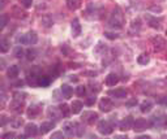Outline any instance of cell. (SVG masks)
<instances>
[{"label": "cell", "mask_w": 167, "mask_h": 139, "mask_svg": "<svg viewBox=\"0 0 167 139\" xmlns=\"http://www.w3.org/2000/svg\"><path fill=\"white\" fill-rule=\"evenodd\" d=\"M17 42L21 44H35L38 42V35L35 31H29L27 34H24L21 36H17Z\"/></svg>", "instance_id": "cell-1"}, {"label": "cell", "mask_w": 167, "mask_h": 139, "mask_svg": "<svg viewBox=\"0 0 167 139\" xmlns=\"http://www.w3.org/2000/svg\"><path fill=\"white\" fill-rule=\"evenodd\" d=\"M110 26L111 27H116V29H121L123 26V16H121V12L119 8H116V12H114L112 17L110 20Z\"/></svg>", "instance_id": "cell-2"}, {"label": "cell", "mask_w": 167, "mask_h": 139, "mask_svg": "<svg viewBox=\"0 0 167 139\" xmlns=\"http://www.w3.org/2000/svg\"><path fill=\"white\" fill-rule=\"evenodd\" d=\"M112 130H114V126H112V123L110 121H99L98 123V131L101 134H103V135H108V134H111L112 133Z\"/></svg>", "instance_id": "cell-3"}, {"label": "cell", "mask_w": 167, "mask_h": 139, "mask_svg": "<svg viewBox=\"0 0 167 139\" xmlns=\"http://www.w3.org/2000/svg\"><path fill=\"white\" fill-rule=\"evenodd\" d=\"M77 127H78V123L77 122H67V123H64V133L67 134V135H76L77 134Z\"/></svg>", "instance_id": "cell-4"}, {"label": "cell", "mask_w": 167, "mask_h": 139, "mask_svg": "<svg viewBox=\"0 0 167 139\" xmlns=\"http://www.w3.org/2000/svg\"><path fill=\"white\" fill-rule=\"evenodd\" d=\"M148 126H149V122L146 120H144V118H139V120H136L133 122V130L137 131V133H141V131L146 130Z\"/></svg>", "instance_id": "cell-5"}, {"label": "cell", "mask_w": 167, "mask_h": 139, "mask_svg": "<svg viewBox=\"0 0 167 139\" xmlns=\"http://www.w3.org/2000/svg\"><path fill=\"white\" fill-rule=\"evenodd\" d=\"M99 108H101V111H103V112H110L111 109L114 108L112 100L108 99V98H103L102 100L99 101Z\"/></svg>", "instance_id": "cell-6"}, {"label": "cell", "mask_w": 167, "mask_h": 139, "mask_svg": "<svg viewBox=\"0 0 167 139\" xmlns=\"http://www.w3.org/2000/svg\"><path fill=\"white\" fill-rule=\"evenodd\" d=\"M108 95H110V96L116 98V99H124V98H127L128 92L124 89H116V90H111L110 92H108Z\"/></svg>", "instance_id": "cell-7"}, {"label": "cell", "mask_w": 167, "mask_h": 139, "mask_svg": "<svg viewBox=\"0 0 167 139\" xmlns=\"http://www.w3.org/2000/svg\"><path fill=\"white\" fill-rule=\"evenodd\" d=\"M133 118L132 117H127L125 120H123L120 123H119V126H120V130H123V131H125V130H128V129H132L133 127Z\"/></svg>", "instance_id": "cell-8"}, {"label": "cell", "mask_w": 167, "mask_h": 139, "mask_svg": "<svg viewBox=\"0 0 167 139\" xmlns=\"http://www.w3.org/2000/svg\"><path fill=\"white\" fill-rule=\"evenodd\" d=\"M38 130H37V126L34 125V123H27L25 126V135L26 137H34L37 135Z\"/></svg>", "instance_id": "cell-9"}, {"label": "cell", "mask_w": 167, "mask_h": 139, "mask_svg": "<svg viewBox=\"0 0 167 139\" xmlns=\"http://www.w3.org/2000/svg\"><path fill=\"white\" fill-rule=\"evenodd\" d=\"M82 118H85V121L91 125V123H94L98 120V114L94 113V112H85L84 116H82Z\"/></svg>", "instance_id": "cell-10"}, {"label": "cell", "mask_w": 167, "mask_h": 139, "mask_svg": "<svg viewBox=\"0 0 167 139\" xmlns=\"http://www.w3.org/2000/svg\"><path fill=\"white\" fill-rule=\"evenodd\" d=\"M153 44H154V48H155V51H161L165 46H166V42H165V39L163 38H161V36H157V38H154L153 40Z\"/></svg>", "instance_id": "cell-11"}, {"label": "cell", "mask_w": 167, "mask_h": 139, "mask_svg": "<svg viewBox=\"0 0 167 139\" xmlns=\"http://www.w3.org/2000/svg\"><path fill=\"white\" fill-rule=\"evenodd\" d=\"M118 82H119V78L115 73H110V74L106 77V85L107 86H115Z\"/></svg>", "instance_id": "cell-12"}, {"label": "cell", "mask_w": 167, "mask_h": 139, "mask_svg": "<svg viewBox=\"0 0 167 139\" xmlns=\"http://www.w3.org/2000/svg\"><path fill=\"white\" fill-rule=\"evenodd\" d=\"M72 33H73V36H78L81 34V25H80L77 18L72 21Z\"/></svg>", "instance_id": "cell-13"}, {"label": "cell", "mask_w": 167, "mask_h": 139, "mask_svg": "<svg viewBox=\"0 0 167 139\" xmlns=\"http://www.w3.org/2000/svg\"><path fill=\"white\" fill-rule=\"evenodd\" d=\"M24 101L22 100H18V99H13V101L11 103V109L14 112H21V107H22Z\"/></svg>", "instance_id": "cell-14"}, {"label": "cell", "mask_w": 167, "mask_h": 139, "mask_svg": "<svg viewBox=\"0 0 167 139\" xmlns=\"http://www.w3.org/2000/svg\"><path fill=\"white\" fill-rule=\"evenodd\" d=\"M50 82H51V79L45 76H38V78H37V85L41 87H47L50 85Z\"/></svg>", "instance_id": "cell-15"}, {"label": "cell", "mask_w": 167, "mask_h": 139, "mask_svg": "<svg viewBox=\"0 0 167 139\" xmlns=\"http://www.w3.org/2000/svg\"><path fill=\"white\" fill-rule=\"evenodd\" d=\"M82 107H84V104L81 103V101H78V100H75L73 103H72V105H71V111L73 112L75 114H77V113H80V112H81Z\"/></svg>", "instance_id": "cell-16"}, {"label": "cell", "mask_w": 167, "mask_h": 139, "mask_svg": "<svg viewBox=\"0 0 167 139\" xmlns=\"http://www.w3.org/2000/svg\"><path fill=\"white\" fill-rule=\"evenodd\" d=\"M55 127V122H43L42 125H41V133L42 134H46L48 133L51 129Z\"/></svg>", "instance_id": "cell-17"}, {"label": "cell", "mask_w": 167, "mask_h": 139, "mask_svg": "<svg viewBox=\"0 0 167 139\" xmlns=\"http://www.w3.org/2000/svg\"><path fill=\"white\" fill-rule=\"evenodd\" d=\"M60 92L63 94V96H64V98L69 99V98L72 96V92H73V90H72V87H69L68 85H63V86H61V89H60Z\"/></svg>", "instance_id": "cell-18"}, {"label": "cell", "mask_w": 167, "mask_h": 139, "mask_svg": "<svg viewBox=\"0 0 167 139\" xmlns=\"http://www.w3.org/2000/svg\"><path fill=\"white\" fill-rule=\"evenodd\" d=\"M7 73H8V77H9V78H16V77H18L20 69H18L17 65H11Z\"/></svg>", "instance_id": "cell-19"}, {"label": "cell", "mask_w": 167, "mask_h": 139, "mask_svg": "<svg viewBox=\"0 0 167 139\" xmlns=\"http://www.w3.org/2000/svg\"><path fill=\"white\" fill-rule=\"evenodd\" d=\"M9 51V42L8 39H0V52L5 53Z\"/></svg>", "instance_id": "cell-20"}, {"label": "cell", "mask_w": 167, "mask_h": 139, "mask_svg": "<svg viewBox=\"0 0 167 139\" xmlns=\"http://www.w3.org/2000/svg\"><path fill=\"white\" fill-rule=\"evenodd\" d=\"M151 108H153V103L149 101V100H146V101H144V103L141 104V112L142 113H148V112L151 111Z\"/></svg>", "instance_id": "cell-21"}, {"label": "cell", "mask_w": 167, "mask_h": 139, "mask_svg": "<svg viewBox=\"0 0 167 139\" xmlns=\"http://www.w3.org/2000/svg\"><path fill=\"white\" fill-rule=\"evenodd\" d=\"M48 114H50V116H54V118H55V120H59L60 117L63 116L61 112H60V109L57 111V108H55V107H51V108L48 109Z\"/></svg>", "instance_id": "cell-22"}, {"label": "cell", "mask_w": 167, "mask_h": 139, "mask_svg": "<svg viewBox=\"0 0 167 139\" xmlns=\"http://www.w3.org/2000/svg\"><path fill=\"white\" fill-rule=\"evenodd\" d=\"M8 21H9L8 14H0V29H4L8 25Z\"/></svg>", "instance_id": "cell-23"}, {"label": "cell", "mask_w": 167, "mask_h": 139, "mask_svg": "<svg viewBox=\"0 0 167 139\" xmlns=\"http://www.w3.org/2000/svg\"><path fill=\"white\" fill-rule=\"evenodd\" d=\"M149 56L146 55V53H142V55H140L139 56V58H137V63L139 64H141V65H146L148 63H149Z\"/></svg>", "instance_id": "cell-24"}, {"label": "cell", "mask_w": 167, "mask_h": 139, "mask_svg": "<svg viewBox=\"0 0 167 139\" xmlns=\"http://www.w3.org/2000/svg\"><path fill=\"white\" fill-rule=\"evenodd\" d=\"M67 5L69 9H77L80 5V0H67Z\"/></svg>", "instance_id": "cell-25"}, {"label": "cell", "mask_w": 167, "mask_h": 139, "mask_svg": "<svg viewBox=\"0 0 167 139\" xmlns=\"http://www.w3.org/2000/svg\"><path fill=\"white\" fill-rule=\"evenodd\" d=\"M149 25H150L151 27H154V29H159V26H161V20L149 17Z\"/></svg>", "instance_id": "cell-26"}, {"label": "cell", "mask_w": 167, "mask_h": 139, "mask_svg": "<svg viewBox=\"0 0 167 139\" xmlns=\"http://www.w3.org/2000/svg\"><path fill=\"white\" fill-rule=\"evenodd\" d=\"M59 109H60V112H61V114H63L64 117H68V116H69L71 109H69V107H68L67 104H61Z\"/></svg>", "instance_id": "cell-27"}, {"label": "cell", "mask_w": 167, "mask_h": 139, "mask_svg": "<svg viewBox=\"0 0 167 139\" xmlns=\"http://www.w3.org/2000/svg\"><path fill=\"white\" fill-rule=\"evenodd\" d=\"M24 55H25V51L21 48V46H17L16 48H14V56H16L17 58L24 57Z\"/></svg>", "instance_id": "cell-28"}, {"label": "cell", "mask_w": 167, "mask_h": 139, "mask_svg": "<svg viewBox=\"0 0 167 139\" xmlns=\"http://www.w3.org/2000/svg\"><path fill=\"white\" fill-rule=\"evenodd\" d=\"M39 113V108H37V105H33L27 109V114L29 116H35V114H38Z\"/></svg>", "instance_id": "cell-29"}, {"label": "cell", "mask_w": 167, "mask_h": 139, "mask_svg": "<svg viewBox=\"0 0 167 139\" xmlns=\"http://www.w3.org/2000/svg\"><path fill=\"white\" fill-rule=\"evenodd\" d=\"M26 58H27L29 61L34 60V58H35V51L34 49H27L26 51Z\"/></svg>", "instance_id": "cell-30"}, {"label": "cell", "mask_w": 167, "mask_h": 139, "mask_svg": "<svg viewBox=\"0 0 167 139\" xmlns=\"http://www.w3.org/2000/svg\"><path fill=\"white\" fill-rule=\"evenodd\" d=\"M42 24L45 25L46 27H48V26H51V25H52V20H51V18H48V17H43V18H42Z\"/></svg>", "instance_id": "cell-31"}, {"label": "cell", "mask_w": 167, "mask_h": 139, "mask_svg": "<svg viewBox=\"0 0 167 139\" xmlns=\"http://www.w3.org/2000/svg\"><path fill=\"white\" fill-rule=\"evenodd\" d=\"M76 92H77V95H80V96H84V95L86 94V89H85L84 86H78Z\"/></svg>", "instance_id": "cell-32"}, {"label": "cell", "mask_w": 167, "mask_h": 139, "mask_svg": "<svg viewBox=\"0 0 167 139\" xmlns=\"http://www.w3.org/2000/svg\"><path fill=\"white\" fill-rule=\"evenodd\" d=\"M32 4H33V0H22V5L25 8H30Z\"/></svg>", "instance_id": "cell-33"}, {"label": "cell", "mask_w": 167, "mask_h": 139, "mask_svg": "<svg viewBox=\"0 0 167 139\" xmlns=\"http://www.w3.org/2000/svg\"><path fill=\"white\" fill-rule=\"evenodd\" d=\"M105 36H106V38H108V39H116V38H118V35H116V34H112V33H105Z\"/></svg>", "instance_id": "cell-34"}, {"label": "cell", "mask_w": 167, "mask_h": 139, "mask_svg": "<svg viewBox=\"0 0 167 139\" xmlns=\"http://www.w3.org/2000/svg\"><path fill=\"white\" fill-rule=\"evenodd\" d=\"M7 122H8V118L5 116H0V126H4Z\"/></svg>", "instance_id": "cell-35"}, {"label": "cell", "mask_w": 167, "mask_h": 139, "mask_svg": "<svg viewBox=\"0 0 167 139\" xmlns=\"http://www.w3.org/2000/svg\"><path fill=\"white\" fill-rule=\"evenodd\" d=\"M21 125H22V120H21V118H18L17 121L12 122V126H13V127H18V126H21Z\"/></svg>", "instance_id": "cell-36"}, {"label": "cell", "mask_w": 167, "mask_h": 139, "mask_svg": "<svg viewBox=\"0 0 167 139\" xmlns=\"http://www.w3.org/2000/svg\"><path fill=\"white\" fill-rule=\"evenodd\" d=\"M136 104H137V100L136 99H132V100L127 101V107H132V105H136Z\"/></svg>", "instance_id": "cell-37"}, {"label": "cell", "mask_w": 167, "mask_h": 139, "mask_svg": "<svg viewBox=\"0 0 167 139\" xmlns=\"http://www.w3.org/2000/svg\"><path fill=\"white\" fill-rule=\"evenodd\" d=\"M63 137V133H59V131H57V133H55V134H52L51 135V139H55V138H61Z\"/></svg>", "instance_id": "cell-38"}, {"label": "cell", "mask_w": 167, "mask_h": 139, "mask_svg": "<svg viewBox=\"0 0 167 139\" xmlns=\"http://www.w3.org/2000/svg\"><path fill=\"white\" fill-rule=\"evenodd\" d=\"M3 137H4V138H13V137H16V134H14V133H7V134H4Z\"/></svg>", "instance_id": "cell-39"}, {"label": "cell", "mask_w": 167, "mask_h": 139, "mask_svg": "<svg viewBox=\"0 0 167 139\" xmlns=\"http://www.w3.org/2000/svg\"><path fill=\"white\" fill-rule=\"evenodd\" d=\"M94 101H96V98H94V96H93V98H90V99H89L88 101H86V103H88L89 105H91V104L94 103Z\"/></svg>", "instance_id": "cell-40"}, {"label": "cell", "mask_w": 167, "mask_h": 139, "mask_svg": "<svg viewBox=\"0 0 167 139\" xmlns=\"http://www.w3.org/2000/svg\"><path fill=\"white\" fill-rule=\"evenodd\" d=\"M4 7V0H0V9Z\"/></svg>", "instance_id": "cell-41"}, {"label": "cell", "mask_w": 167, "mask_h": 139, "mask_svg": "<svg viewBox=\"0 0 167 139\" xmlns=\"http://www.w3.org/2000/svg\"><path fill=\"white\" fill-rule=\"evenodd\" d=\"M162 104H165V105H167V98H165V99H162Z\"/></svg>", "instance_id": "cell-42"}, {"label": "cell", "mask_w": 167, "mask_h": 139, "mask_svg": "<svg viewBox=\"0 0 167 139\" xmlns=\"http://www.w3.org/2000/svg\"><path fill=\"white\" fill-rule=\"evenodd\" d=\"M165 125H166V126H167V116H166V117H165Z\"/></svg>", "instance_id": "cell-43"}, {"label": "cell", "mask_w": 167, "mask_h": 139, "mask_svg": "<svg viewBox=\"0 0 167 139\" xmlns=\"http://www.w3.org/2000/svg\"><path fill=\"white\" fill-rule=\"evenodd\" d=\"M166 33H167V31H166Z\"/></svg>", "instance_id": "cell-44"}]
</instances>
